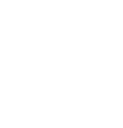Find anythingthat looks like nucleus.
<instances>
[]
</instances>
